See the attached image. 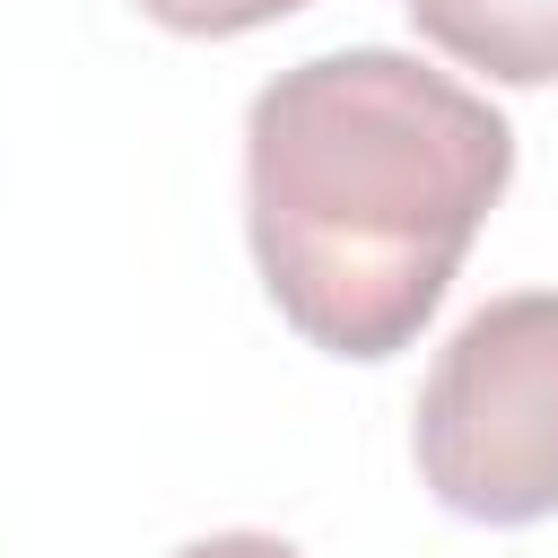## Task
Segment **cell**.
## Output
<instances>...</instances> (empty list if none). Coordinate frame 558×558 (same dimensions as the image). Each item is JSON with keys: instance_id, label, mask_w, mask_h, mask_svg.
Masks as SVG:
<instances>
[{"instance_id": "cell-5", "label": "cell", "mask_w": 558, "mask_h": 558, "mask_svg": "<svg viewBox=\"0 0 558 558\" xmlns=\"http://www.w3.org/2000/svg\"><path fill=\"white\" fill-rule=\"evenodd\" d=\"M174 558H305V549H288L279 532H209V541H192Z\"/></svg>"}, {"instance_id": "cell-4", "label": "cell", "mask_w": 558, "mask_h": 558, "mask_svg": "<svg viewBox=\"0 0 558 558\" xmlns=\"http://www.w3.org/2000/svg\"><path fill=\"white\" fill-rule=\"evenodd\" d=\"M305 0H140V17H157L174 35H253V26H279Z\"/></svg>"}, {"instance_id": "cell-1", "label": "cell", "mask_w": 558, "mask_h": 558, "mask_svg": "<svg viewBox=\"0 0 558 558\" xmlns=\"http://www.w3.org/2000/svg\"><path fill=\"white\" fill-rule=\"evenodd\" d=\"M514 174L488 96L357 44L279 70L244 113V218L270 305L331 357H392L445 305Z\"/></svg>"}, {"instance_id": "cell-3", "label": "cell", "mask_w": 558, "mask_h": 558, "mask_svg": "<svg viewBox=\"0 0 558 558\" xmlns=\"http://www.w3.org/2000/svg\"><path fill=\"white\" fill-rule=\"evenodd\" d=\"M410 17L462 70H488L506 87L558 78V0H410Z\"/></svg>"}, {"instance_id": "cell-2", "label": "cell", "mask_w": 558, "mask_h": 558, "mask_svg": "<svg viewBox=\"0 0 558 558\" xmlns=\"http://www.w3.org/2000/svg\"><path fill=\"white\" fill-rule=\"evenodd\" d=\"M418 480L471 523L558 514V288L480 305L418 392Z\"/></svg>"}]
</instances>
